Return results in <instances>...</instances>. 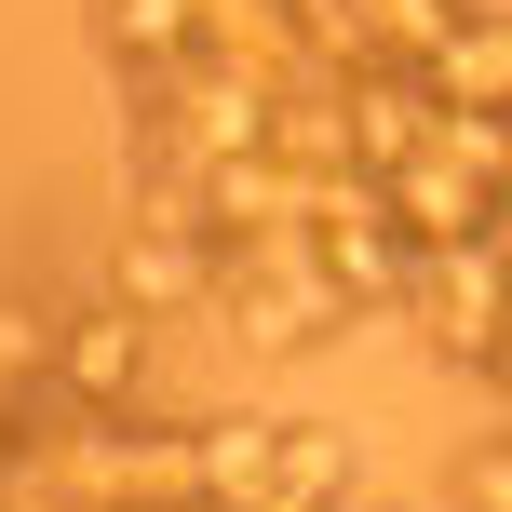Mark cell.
<instances>
[{
    "label": "cell",
    "mask_w": 512,
    "mask_h": 512,
    "mask_svg": "<svg viewBox=\"0 0 512 512\" xmlns=\"http://www.w3.org/2000/svg\"><path fill=\"white\" fill-rule=\"evenodd\" d=\"M54 391H68V405H95V418H122L135 391H149V310H135V297L68 310V324H54Z\"/></svg>",
    "instance_id": "6da1fadb"
}]
</instances>
